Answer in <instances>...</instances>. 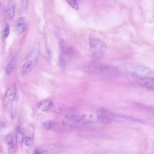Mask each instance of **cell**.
<instances>
[{
	"label": "cell",
	"instance_id": "obj_9",
	"mask_svg": "<svg viewBox=\"0 0 154 154\" xmlns=\"http://www.w3.org/2000/svg\"><path fill=\"white\" fill-rule=\"evenodd\" d=\"M26 27V18L24 17H21L18 19L16 23L15 31L18 34L21 33L25 31Z\"/></svg>",
	"mask_w": 154,
	"mask_h": 154
},
{
	"label": "cell",
	"instance_id": "obj_17",
	"mask_svg": "<svg viewBox=\"0 0 154 154\" xmlns=\"http://www.w3.org/2000/svg\"><path fill=\"white\" fill-rule=\"evenodd\" d=\"M69 5L75 10H78L79 7L76 0H66Z\"/></svg>",
	"mask_w": 154,
	"mask_h": 154
},
{
	"label": "cell",
	"instance_id": "obj_4",
	"mask_svg": "<svg viewBox=\"0 0 154 154\" xmlns=\"http://www.w3.org/2000/svg\"><path fill=\"white\" fill-rule=\"evenodd\" d=\"M37 55L33 53L26 61L21 69V73L25 75L31 71L36 66L37 63Z\"/></svg>",
	"mask_w": 154,
	"mask_h": 154
},
{
	"label": "cell",
	"instance_id": "obj_23",
	"mask_svg": "<svg viewBox=\"0 0 154 154\" xmlns=\"http://www.w3.org/2000/svg\"><path fill=\"white\" fill-rule=\"evenodd\" d=\"M21 3L23 7L26 8H27L28 4V0H21Z\"/></svg>",
	"mask_w": 154,
	"mask_h": 154
},
{
	"label": "cell",
	"instance_id": "obj_2",
	"mask_svg": "<svg viewBox=\"0 0 154 154\" xmlns=\"http://www.w3.org/2000/svg\"><path fill=\"white\" fill-rule=\"evenodd\" d=\"M81 69L85 72L93 73L112 75L117 73L115 68L100 62L96 60L87 62L81 66Z\"/></svg>",
	"mask_w": 154,
	"mask_h": 154
},
{
	"label": "cell",
	"instance_id": "obj_10",
	"mask_svg": "<svg viewBox=\"0 0 154 154\" xmlns=\"http://www.w3.org/2000/svg\"><path fill=\"white\" fill-rule=\"evenodd\" d=\"M16 8V3L14 0H9L7 7V14L8 19L11 20L14 14Z\"/></svg>",
	"mask_w": 154,
	"mask_h": 154
},
{
	"label": "cell",
	"instance_id": "obj_15",
	"mask_svg": "<svg viewBox=\"0 0 154 154\" xmlns=\"http://www.w3.org/2000/svg\"><path fill=\"white\" fill-rule=\"evenodd\" d=\"M16 141L18 143H20L23 140V133L20 128L18 129L16 132Z\"/></svg>",
	"mask_w": 154,
	"mask_h": 154
},
{
	"label": "cell",
	"instance_id": "obj_22",
	"mask_svg": "<svg viewBox=\"0 0 154 154\" xmlns=\"http://www.w3.org/2000/svg\"><path fill=\"white\" fill-rule=\"evenodd\" d=\"M43 125L46 129L49 130L51 128L52 123L51 121H47L43 122Z\"/></svg>",
	"mask_w": 154,
	"mask_h": 154
},
{
	"label": "cell",
	"instance_id": "obj_19",
	"mask_svg": "<svg viewBox=\"0 0 154 154\" xmlns=\"http://www.w3.org/2000/svg\"><path fill=\"white\" fill-rule=\"evenodd\" d=\"M13 136L12 134H9L6 136L4 138V141L5 143L8 145L12 141Z\"/></svg>",
	"mask_w": 154,
	"mask_h": 154
},
{
	"label": "cell",
	"instance_id": "obj_8",
	"mask_svg": "<svg viewBox=\"0 0 154 154\" xmlns=\"http://www.w3.org/2000/svg\"><path fill=\"white\" fill-rule=\"evenodd\" d=\"M16 92V88L14 85H12L8 89L3 100V103L5 105H7L14 99Z\"/></svg>",
	"mask_w": 154,
	"mask_h": 154
},
{
	"label": "cell",
	"instance_id": "obj_14",
	"mask_svg": "<svg viewBox=\"0 0 154 154\" xmlns=\"http://www.w3.org/2000/svg\"><path fill=\"white\" fill-rule=\"evenodd\" d=\"M58 39V43L61 51L63 54H64L67 47L65 42L61 38L57 37Z\"/></svg>",
	"mask_w": 154,
	"mask_h": 154
},
{
	"label": "cell",
	"instance_id": "obj_16",
	"mask_svg": "<svg viewBox=\"0 0 154 154\" xmlns=\"http://www.w3.org/2000/svg\"><path fill=\"white\" fill-rule=\"evenodd\" d=\"M10 31V27L8 24H7L2 32L3 37L5 39L9 35Z\"/></svg>",
	"mask_w": 154,
	"mask_h": 154
},
{
	"label": "cell",
	"instance_id": "obj_7",
	"mask_svg": "<svg viewBox=\"0 0 154 154\" xmlns=\"http://www.w3.org/2000/svg\"><path fill=\"white\" fill-rule=\"evenodd\" d=\"M136 81L138 84L148 89L153 90L154 87V78L149 77L137 78Z\"/></svg>",
	"mask_w": 154,
	"mask_h": 154
},
{
	"label": "cell",
	"instance_id": "obj_21",
	"mask_svg": "<svg viewBox=\"0 0 154 154\" xmlns=\"http://www.w3.org/2000/svg\"><path fill=\"white\" fill-rule=\"evenodd\" d=\"M23 144L27 146H29L31 143V139L29 136H26L23 138Z\"/></svg>",
	"mask_w": 154,
	"mask_h": 154
},
{
	"label": "cell",
	"instance_id": "obj_5",
	"mask_svg": "<svg viewBox=\"0 0 154 154\" xmlns=\"http://www.w3.org/2000/svg\"><path fill=\"white\" fill-rule=\"evenodd\" d=\"M51 108L56 113L66 116L72 115L71 108L61 103L53 102Z\"/></svg>",
	"mask_w": 154,
	"mask_h": 154
},
{
	"label": "cell",
	"instance_id": "obj_24",
	"mask_svg": "<svg viewBox=\"0 0 154 154\" xmlns=\"http://www.w3.org/2000/svg\"><path fill=\"white\" fill-rule=\"evenodd\" d=\"M9 148L10 149H13L15 146V144L13 141L8 144Z\"/></svg>",
	"mask_w": 154,
	"mask_h": 154
},
{
	"label": "cell",
	"instance_id": "obj_6",
	"mask_svg": "<svg viewBox=\"0 0 154 154\" xmlns=\"http://www.w3.org/2000/svg\"><path fill=\"white\" fill-rule=\"evenodd\" d=\"M60 147L57 145L49 144L37 146L33 150L35 154H43L46 153H52L57 152Z\"/></svg>",
	"mask_w": 154,
	"mask_h": 154
},
{
	"label": "cell",
	"instance_id": "obj_1",
	"mask_svg": "<svg viewBox=\"0 0 154 154\" xmlns=\"http://www.w3.org/2000/svg\"><path fill=\"white\" fill-rule=\"evenodd\" d=\"M115 68L117 73L121 75H130L136 78L145 77L154 78L153 71L141 65L125 63L119 65Z\"/></svg>",
	"mask_w": 154,
	"mask_h": 154
},
{
	"label": "cell",
	"instance_id": "obj_18",
	"mask_svg": "<svg viewBox=\"0 0 154 154\" xmlns=\"http://www.w3.org/2000/svg\"><path fill=\"white\" fill-rule=\"evenodd\" d=\"M75 48L72 47H67L64 54L68 56H71L75 52Z\"/></svg>",
	"mask_w": 154,
	"mask_h": 154
},
{
	"label": "cell",
	"instance_id": "obj_3",
	"mask_svg": "<svg viewBox=\"0 0 154 154\" xmlns=\"http://www.w3.org/2000/svg\"><path fill=\"white\" fill-rule=\"evenodd\" d=\"M89 40L91 57L94 60H97L105 52L107 48L106 45L103 41L96 37H91Z\"/></svg>",
	"mask_w": 154,
	"mask_h": 154
},
{
	"label": "cell",
	"instance_id": "obj_12",
	"mask_svg": "<svg viewBox=\"0 0 154 154\" xmlns=\"http://www.w3.org/2000/svg\"><path fill=\"white\" fill-rule=\"evenodd\" d=\"M16 63V58L13 57L8 64L5 69V74L8 75L10 74L14 70Z\"/></svg>",
	"mask_w": 154,
	"mask_h": 154
},
{
	"label": "cell",
	"instance_id": "obj_20",
	"mask_svg": "<svg viewBox=\"0 0 154 154\" xmlns=\"http://www.w3.org/2000/svg\"><path fill=\"white\" fill-rule=\"evenodd\" d=\"M58 63L59 66L62 68H64L65 66V60L63 56L61 55H60L59 57Z\"/></svg>",
	"mask_w": 154,
	"mask_h": 154
},
{
	"label": "cell",
	"instance_id": "obj_13",
	"mask_svg": "<svg viewBox=\"0 0 154 154\" xmlns=\"http://www.w3.org/2000/svg\"><path fill=\"white\" fill-rule=\"evenodd\" d=\"M97 119L98 121L102 124L109 123L112 121V119L110 117L103 115H98L97 117Z\"/></svg>",
	"mask_w": 154,
	"mask_h": 154
},
{
	"label": "cell",
	"instance_id": "obj_11",
	"mask_svg": "<svg viewBox=\"0 0 154 154\" xmlns=\"http://www.w3.org/2000/svg\"><path fill=\"white\" fill-rule=\"evenodd\" d=\"M53 102L48 100H45L41 101L38 103V107L41 110L45 111L51 108Z\"/></svg>",
	"mask_w": 154,
	"mask_h": 154
}]
</instances>
